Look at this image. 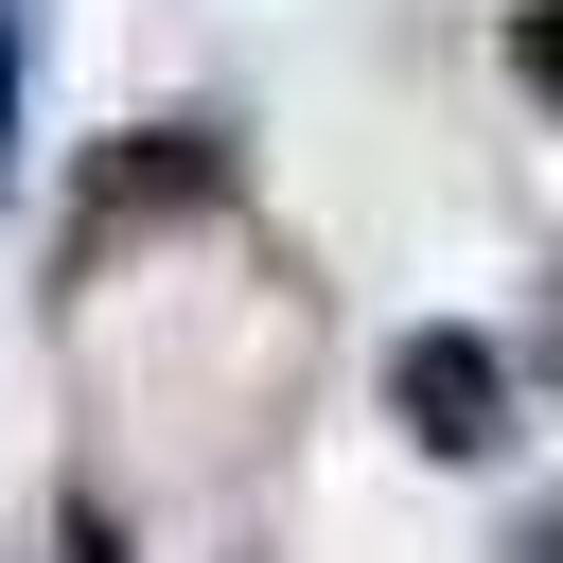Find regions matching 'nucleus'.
<instances>
[{
  "label": "nucleus",
  "instance_id": "obj_1",
  "mask_svg": "<svg viewBox=\"0 0 563 563\" xmlns=\"http://www.w3.org/2000/svg\"><path fill=\"white\" fill-rule=\"evenodd\" d=\"M387 422H405L422 457H493V440H510V352L457 334V317H422V334L387 352Z\"/></svg>",
  "mask_w": 563,
  "mask_h": 563
},
{
  "label": "nucleus",
  "instance_id": "obj_3",
  "mask_svg": "<svg viewBox=\"0 0 563 563\" xmlns=\"http://www.w3.org/2000/svg\"><path fill=\"white\" fill-rule=\"evenodd\" d=\"M510 88L563 106V0H510Z\"/></svg>",
  "mask_w": 563,
  "mask_h": 563
},
{
  "label": "nucleus",
  "instance_id": "obj_5",
  "mask_svg": "<svg viewBox=\"0 0 563 563\" xmlns=\"http://www.w3.org/2000/svg\"><path fill=\"white\" fill-rule=\"evenodd\" d=\"M53 563H123V528H106V493H70V510H53Z\"/></svg>",
  "mask_w": 563,
  "mask_h": 563
},
{
  "label": "nucleus",
  "instance_id": "obj_2",
  "mask_svg": "<svg viewBox=\"0 0 563 563\" xmlns=\"http://www.w3.org/2000/svg\"><path fill=\"white\" fill-rule=\"evenodd\" d=\"M229 194V123H141L106 176H88V229H70V282L123 246V229H158V211H211Z\"/></svg>",
  "mask_w": 563,
  "mask_h": 563
},
{
  "label": "nucleus",
  "instance_id": "obj_6",
  "mask_svg": "<svg viewBox=\"0 0 563 563\" xmlns=\"http://www.w3.org/2000/svg\"><path fill=\"white\" fill-rule=\"evenodd\" d=\"M510 563H563V493H545V510H528V545H510Z\"/></svg>",
  "mask_w": 563,
  "mask_h": 563
},
{
  "label": "nucleus",
  "instance_id": "obj_4",
  "mask_svg": "<svg viewBox=\"0 0 563 563\" xmlns=\"http://www.w3.org/2000/svg\"><path fill=\"white\" fill-rule=\"evenodd\" d=\"M18 123H35V0H0V176H18Z\"/></svg>",
  "mask_w": 563,
  "mask_h": 563
}]
</instances>
